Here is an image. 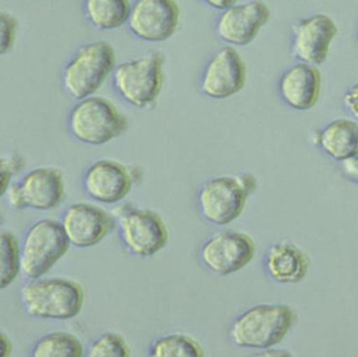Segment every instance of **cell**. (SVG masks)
Segmentation results:
<instances>
[{
	"instance_id": "7402d4cb",
	"label": "cell",
	"mask_w": 358,
	"mask_h": 357,
	"mask_svg": "<svg viewBox=\"0 0 358 357\" xmlns=\"http://www.w3.org/2000/svg\"><path fill=\"white\" fill-rule=\"evenodd\" d=\"M20 274V245L8 231L0 230V291L8 289Z\"/></svg>"
},
{
	"instance_id": "83f0119b",
	"label": "cell",
	"mask_w": 358,
	"mask_h": 357,
	"mask_svg": "<svg viewBox=\"0 0 358 357\" xmlns=\"http://www.w3.org/2000/svg\"><path fill=\"white\" fill-rule=\"evenodd\" d=\"M344 105L349 115L358 122V82L347 90L344 96Z\"/></svg>"
},
{
	"instance_id": "5b68a950",
	"label": "cell",
	"mask_w": 358,
	"mask_h": 357,
	"mask_svg": "<svg viewBox=\"0 0 358 357\" xmlns=\"http://www.w3.org/2000/svg\"><path fill=\"white\" fill-rule=\"evenodd\" d=\"M296 314L287 305H257L236 319L229 335L235 345L271 349L281 343L294 326Z\"/></svg>"
},
{
	"instance_id": "7c38bea8",
	"label": "cell",
	"mask_w": 358,
	"mask_h": 357,
	"mask_svg": "<svg viewBox=\"0 0 358 357\" xmlns=\"http://www.w3.org/2000/svg\"><path fill=\"white\" fill-rule=\"evenodd\" d=\"M120 235L128 252L138 257H150L167 245L169 233L159 214L131 210L120 218Z\"/></svg>"
},
{
	"instance_id": "4dcf8cb0",
	"label": "cell",
	"mask_w": 358,
	"mask_h": 357,
	"mask_svg": "<svg viewBox=\"0 0 358 357\" xmlns=\"http://www.w3.org/2000/svg\"><path fill=\"white\" fill-rule=\"evenodd\" d=\"M13 344L6 333L0 331V357H8L12 354Z\"/></svg>"
},
{
	"instance_id": "4fadbf2b",
	"label": "cell",
	"mask_w": 358,
	"mask_h": 357,
	"mask_svg": "<svg viewBox=\"0 0 358 357\" xmlns=\"http://www.w3.org/2000/svg\"><path fill=\"white\" fill-rule=\"evenodd\" d=\"M256 255V245L248 235L223 232L208 239L200 252V259L210 272L229 276L245 268Z\"/></svg>"
},
{
	"instance_id": "ffe728a7",
	"label": "cell",
	"mask_w": 358,
	"mask_h": 357,
	"mask_svg": "<svg viewBox=\"0 0 358 357\" xmlns=\"http://www.w3.org/2000/svg\"><path fill=\"white\" fill-rule=\"evenodd\" d=\"M132 0H83L87 22L98 31H115L127 24Z\"/></svg>"
},
{
	"instance_id": "603a6c76",
	"label": "cell",
	"mask_w": 358,
	"mask_h": 357,
	"mask_svg": "<svg viewBox=\"0 0 358 357\" xmlns=\"http://www.w3.org/2000/svg\"><path fill=\"white\" fill-rule=\"evenodd\" d=\"M152 357H202L197 342L182 335H172L157 340L150 349Z\"/></svg>"
},
{
	"instance_id": "f1b7e54d",
	"label": "cell",
	"mask_w": 358,
	"mask_h": 357,
	"mask_svg": "<svg viewBox=\"0 0 358 357\" xmlns=\"http://www.w3.org/2000/svg\"><path fill=\"white\" fill-rule=\"evenodd\" d=\"M343 170L348 177L358 182V155L348 161H343Z\"/></svg>"
},
{
	"instance_id": "44dd1931",
	"label": "cell",
	"mask_w": 358,
	"mask_h": 357,
	"mask_svg": "<svg viewBox=\"0 0 358 357\" xmlns=\"http://www.w3.org/2000/svg\"><path fill=\"white\" fill-rule=\"evenodd\" d=\"M84 348L78 337L69 333H52L36 342L34 357H82Z\"/></svg>"
},
{
	"instance_id": "52a82bcc",
	"label": "cell",
	"mask_w": 358,
	"mask_h": 357,
	"mask_svg": "<svg viewBox=\"0 0 358 357\" xmlns=\"http://www.w3.org/2000/svg\"><path fill=\"white\" fill-rule=\"evenodd\" d=\"M69 245L60 221L35 222L25 233L20 247V274L29 280L42 278L64 257Z\"/></svg>"
},
{
	"instance_id": "277c9868",
	"label": "cell",
	"mask_w": 358,
	"mask_h": 357,
	"mask_svg": "<svg viewBox=\"0 0 358 357\" xmlns=\"http://www.w3.org/2000/svg\"><path fill=\"white\" fill-rule=\"evenodd\" d=\"M69 132L78 142L103 146L127 131L125 115L104 96H87L77 101L67 119Z\"/></svg>"
},
{
	"instance_id": "30bf717a",
	"label": "cell",
	"mask_w": 358,
	"mask_h": 357,
	"mask_svg": "<svg viewBox=\"0 0 358 357\" xmlns=\"http://www.w3.org/2000/svg\"><path fill=\"white\" fill-rule=\"evenodd\" d=\"M271 18V8L262 0L237 2L221 10L216 21V34L227 45L244 48L257 39Z\"/></svg>"
},
{
	"instance_id": "484cf974",
	"label": "cell",
	"mask_w": 358,
	"mask_h": 357,
	"mask_svg": "<svg viewBox=\"0 0 358 357\" xmlns=\"http://www.w3.org/2000/svg\"><path fill=\"white\" fill-rule=\"evenodd\" d=\"M23 166L24 161L18 153L8 156L0 155V198L6 195L8 187L13 182V177L22 170Z\"/></svg>"
},
{
	"instance_id": "8992f818",
	"label": "cell",
	"mask_w": 358,
	"mask_h": 357,
	"mask_svg": "<svg viewBox=\"0 0 358 357\" xmlns=\"http://www.w3.org/2000/svg\"><path fill=\"white\" fill-rule=\"evenodd\" d=\"M257 186L256 178L250 174L220 176L208 180L198 193L201 215L217 226L231 224L241 215Z\"/></svg>"
},
{
	"instance_id": "5bb4252c",
	"label": "cell",
	"mask_w": 358,
	"mask_h": 357,
	"mask_svg": "<svg viewBox=\"0 0 358 357\" xmlns=\"http://www.w3.org/2000/svg\"><path fill=\"white\" fill-rule=\"evenodd\" d=\"M60 222L71 245L80 249L94 247L115 228L104 210L84 203L69 205Z\"/></svg>"
},
{
	"instance_id": "7a4b0ae2",
	"label": "cell",
	"mask_w": 358,
	"mask_h": 357,
	"mask_svg": "<svg viewBox=\"0 0 358 357\" xmlns=\"http://www.w3.org/2000/svg\"><path fill=\"white\" fill-rule=\"evenodd\" d=\"M113 88L122 100L143 110L157 105L165 85V57L150 52L115 66Z\"/></svg>"
},
{
	"instance_id": "8fae6325",
	"label": "cell",
	"mask_w": 358,
	"mask_h": 357,
	"mask_svg": "<svg viewBox=\"0 0 358 357\" xmlns=\"http://www.w3.org/2000/svg\"><path fill=\"white\" fill-rule=\"evenodd\" d=\"M338 33V24L329 15L300 19L292 27V54L299 62L319 66L329 57Z\"/></svg>"
},
{
	"instance_id": "ba28073f",
	"label": "cell",
	"mask_w": 358,
	"mask_h": 357,
	"mask_svg": "<svg viewBox=\"0 0 358 357\" xmlns=\"http://www.w3.org/2000/svg\"><path fill=\"white\" fill-rule=\"evenodd\" d=\"M180 18L176 0H134L126 25L138 40L162 43L176 35Z\"/></svg>"
},
{
	"instance_id": "ac0fdd59",
	"label": "cell",
	"mask_w": 358,
	"mask_h": 357,
	"mask_svg": "<svg viewBox=\"0 0 358 357\" xmlns=\"http://www.w3.org/2000/svg\"><path fill=\"white\" fill-rule=\"evenodd\" d=\"M265 270L275 282L296 284L306 277L309 259L296 245L278 243L269 249L265 257Z\"/></svg>"
},
{
	"instance_id": "e0dca14e",
	"label": "cell",
	"mask_w": 358,
	"mask_h": 357,
	"mask_svg": "<svg viewBox=\"0 0 358 357\" xmlns=\"http://www.w3.org/2000/svg\"><path fill=\"white\" fill-rule=\"evenodd\" d=\"M27 209L52 211L65 198L62 171L54 167H37L19 180Z\"/></svg>"
},
{
	"instance_id": "9c48e42d",
	"label": "cell",
	"mask_w": 358,
	"mask_h": 357,
	"mask_svg": "<svg viewBox=\"0 0 358 357\" xmlns=\"http://www.w3.org/2000/svg\"><path fill=\"white\" fill-rule=\"evenodd\" d=\"M248 82V65L237 48L217 50L204 66L199 82L201 94L212 100H227L239 94Z\"/></svg>"
},
{
	"instance_id": "4316f807",
	"label": "cell",
	"mask_w": 358,
	"mask_h": 357,
	"mask_svg": "<svg viewBox=\"0 0 358 357\" xmlns=\"http://www.w3.org/2000/svg\"><path fill=\"white\" fill-rule=\"evenodd\" d=\"M4 196L6 197L8 207L13 211H22V210L27 209L24 195H23L22 189H21L19 180L18 182H13L10 184Z\"/></svg>"
},
{
	"instance_id": "d6986e66",
	"label": "cell",
	"mask_w": 358,
	"mask_h": 357,
	"mask_svg": "<svg viewBox=\"0 0 358 357\" xmlns=\"http://www.w3.org/2000/svg\"><path fill=\"white\" fill-rule=\"evenodd\" d=\"M317 144L334 161H345L358 155V122L338 119L320 131Z\"/></svg>"
},
{
	"instance_id": "1f68e13d",
	"label": "cell",
	"mask_w": 358,
	"mask_h": 357,
	"mask_svg": "<svg viewBox=\"0 0 358 357\" xmlns=\"http://www.w3.org/2000/svg\"><path fill=\"white\" fill-rule=\"evenodd\" d=\"M4 224V217L3 215H2L1 213H0V228H1L2 226H3Z\"/></svg>"
},
{
	"instance_id": "d4e9b609",
	"label": "cell",
	"mask_w": 358,
	"mask_h": 357,
	"mask_svg": "<svg viewBox=\"0 0 358 357\" xmlns=\"http://www.w3.org/2000/svg\"><path fill=\"white\" fill-rule=\"evenodd\" d=\"M19 22L14 15L0 10V57L14 50L18 38Z\"/></svg>"
},
{
	"instance_id": "f546056e",
	"label": "cell",
	"mask_w": 358,
	"mask_h": 357,
	"mask_svg": "<svg viewBox=\"0 0 358 357\" xmlns=\"http://www.w3.org/2000/svg\"><path fill=\"white\" fill-rule=\"evenodd\" d=\"M199 1H201L204 6L213 8V10L221 12V10L237 3V2H239V0H199Z\"/></svg>"
},
{
	"instance_id": "6da1fadb",
	"label": "cell",
	"mask_w": 358,
	"mask_h": 357,
	"mask_svg": "<svg viewBox=\"0 0 358 357\" xmlns=\"http://www.w3.org/2000/svg\"><path fill=\"white\" fill-rule=\"evenodd\" d=\"M117 65V52L110 42L96 40L82 44L63 67V90L75 101L94 96Z\"/></svg>"
},
{
	"instance_id": "cb8c5ba5",
	"label": "cell",
	"mask_w": 358,
	"mask_h": 357,
	"mask_svg": "<svg viewBox=\"0 0 358 357\" xmlns=\"http://www.w3.org/2000/svg\"><path fill=\"white\" fill-rule=\"evenodd\" d=\"M90 357H129L130 349L121 335L104 333L88 348Z\"/></svg>"
},
{
	"instance_id": "2e32d148",
	"label": "cell",
	"mask_w": 358,
	"mask_h": 357,
	"mask_svg": "<svg viewBox=\"0 0 358 357\" xmlns=\"http://www.w3.org/2000/svg\"><path fill=\"white\" fill-rule=\"evenodd\" d=\"M322 85L323 80L317 66L298 62L282 73L278 90L282 101L290 108L307 111L319 102Z\"/></svg>"
},
{
	"instance_id": "9a60e30c",
	"label": "cell",
	"mask_w": 358,
	"mask_h": 357,
	"mask_svg": "<svg viewBox=\"0 0 358 357\" xmlns=\"http://www.w3.org/2000/svg\"><path fill=\"white\" fill-rule=\"evenodd\" d=\"M134 187V175L123 163L101 159L92 163L83 176V189L87 196L106 205L123 201Z\"/></svg>"
},
{
	"instance_id": "3957f363",
	"label": "cell",
	"mask_w": 358,
	"mask_h": 357,
	"mask_svg": "<svg viewBox=\"0 0 358 357\" xmlns=\"http://www.w3.org/2000/svg\"><path fill=\"white\" fill-rule=\"evenodd\" d=\"M25 312L42 320L65 321L76 318L84 305L83 289L65 278H38L21 289Z\"/></svg>"
}]
</instances>
